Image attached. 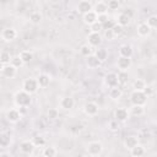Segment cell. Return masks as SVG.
Here are the masks:
<instances>
[{
	"label": "cell",
	"mask_w": 157,
	"mask_h": 157,
	"mask_svg": "<svg viewBox=\"0 0 157 157\" xmlns=\"http://www.w3.org/2000/svg\"><path fill=\"white\" fill-rule=\"evenodd\" d=\"M37 82H38V86H39V87H47V86H49V83H50V77H49V75H47V74H40V75L37 77Z\"/></svg>",
	"instance_id": "cb8c5ba5"
},
{
	"label": "cell",
	"mask_w": 157,
	"mask_h": 157,
	"mask_svg": "<svg viewBox=\"0 0 157 157\" xmlns=\"http://www.w3.org/2000/svg\"><path fill=\"white\" fill-rule=\"evenodd\" d=\"M128 80H129V75H128L126 71H120V72L118 74V83L124 85V83L128 82Z\"/></svg>",
	"instance_id": "d590c367"
},
{
	"label": "cell",
	"mask_w": 157,
	"mask_h": 157,
	"mask_svg": "<svg viewBox=\"0 0 157 157\" xmlns=\"http://www.w3.org/2000/svg\"><path fill=\"white\" fill-rule=\"evenodd\" d=\"M93 11H94L97 15L107 13V11H108V6H107V4H105V2H103V1H99V2H97V4L94 5V7H93Z\"/></svg>",
	"instance_id": "d4e9b609"
},
{
	"label": "cell",
	"mask_w": 157,
	"mask_h": 157,
	"mask_svg": "<svg viewBox=\"0 0 157 157\" xmlns=\"http://www.w3.org/2000/svg\"><path fill=\"white\" fill-rule=\"evenodd\" d=\"M107 6H108L109 10H118V7H119V1H118V0H109L108 4H107Z\"/></svg>",
	"instance_id": "b9f144b4"
},
{
	"label": "cell",
	"mask_w": 157,
	"mask_h": 157,
	"mask_svg": "<svg viewBox=\"0 0 157 157\" xmlns=\"http://www.w3.org/2000/svg\"><path fill=\"white\" fill-rule=\"evenodd\" d=\"M11 142V139L7 134H0V147H7Z\"/></svg>",
	"instance_id": "1f68e13d"
},
{
	"label": "cell",
	"mask_w": 157,
	"mask_h": 157,
	"mask_svg": "<svg viewBox=\"0 0 157 157\" xmlns=\"http://www.w3.org/2000/svg\"><path fill=\"white\" fill-rule=\"evenodd\" d=\"M94 56H96L101 63H103V61H105V60L108 59V50H107L105 48H98V49H96V52H94Z\"/></svg>",
	"instance_id": "603a6c76"
},
{
	"label": "cell",
	"mask_w": 157,
	"mask_h": 157,
	"mask_svg": "<svg viewBox=\"0 0 157 157\" xmlns=\"http://www.w3.org/2000/svg\"><path fill=\"white\" fill-rule=\"evenodd\" d=\"M32 102V98H31V94L27 93L26 91H18L16 94H15V103L16 105L21 107V108H26L31 104Z\"/></svg>",
	"instance_id": "6da1fadb"
},
{
	"label": "cell",
	"mask_w": 157,
	"mask_h": 157,
	"mask_svg": "<svg viewBox=\"0 0 157 157\" xmlns=\"http://www.w3.org/2000/svg\"><path fill=\"white\" fill-rule=\"evenodd\" d=\"M147 96L144 93V91H136L134 90L130 94V101L134 105H145L147 102Z\"/></svg>",
	"instance_id": "7a4b0ae2"
},
{
	"label": "cell",
	"mask_w": 157,
	"mask_h": 157,
	"mask_svg": "<svg viewBox=\"0 0 157 157\" xmlns=\"http://www.w3.org/2000/svg\"><path fill=\"white\" fill-rule=\"evenodd\" d=\"M151 27L146 23V22H141L139 26H137V34L140 36V37H147V36H150V33H151Z\"/></svg>",
	"instance_id": "2e32d148"
},
{
	"label": "cell",
	"mask_w": 157,
	"mask_h": 157,
	"mask_svg": "<svg viewBox=\"0 0 157 157\" xmlns=\"http://www.w3.org/2000/svg\"><path fill=\"white\" fill-rule=\"evenodd\" d=\"M102 43V37L98 32H91L87 36V44L91 47H98Z\"/></svg>",
	"instance_id": "8992f818"
},
{
	"label": "cell",
	"mask_w": 157,
	"mask_h": 157,
	"mask_svg": "<svg viewBox=\"0 0 157 157\" xmlns=\"http://www.w3.org/2000/svg\"><path fill=\"white\" fill-rule=\"evenodd\" d=\"M108 128H109L112 131H117V130H119V121H118L117 119L110 120V121L108 123Z\"/></svg>",
	"instance_id": "60d3db41"
},
{
	"label": "cell",
	"mask_w": 157,
	"mask_h": 157,
	"mask_svg": "<svg viewBox=\"0 0 157 157\" xmlns=\"http://www.w3.org/2000/svg\"><path fill=\"white\" fill-rule=\"evenodd\" d=\"M82 20H83V22L86 25L91 26L92 23H94L97 21V13L93 10H91V11H88V12H86V13L82 15Z\"/></svg>",
	"instance_id": "5bb4252c"
},
{
	"label": "cell",
	"mask_w": 157,
	"mask_h": 157,
	"mask_svg": "<svg viewBox=\"0 0 157 157\" xmlns=\"http://www.w3.org/2000/svg\"><path fill=\"white\" fill-rule=\"evenodd\" d=\"M130 21H131V17L128 16L125 12H120V13L118 15V21H117L118 25L125 27V26H129V25H130Z\"/></svg>",
	"instance_id": "7402d4cb"
},
{
	"label": "cell",
	"mask_w": 157,
	"mask_h": 157,
	"mask_svg": "<svg viewBox=\"0 0 157 157\" xmlns=\"http://www.w3.org/2000/svg\"><path fill=\"white\" fill-rule=\"evenodd\" d=\"M97 21L99 22V23H104V22H107L108 21V15L107 13H102V15H97Z\"/></svg>",
	"instance_id": "f6af8a7d"
},
{
	"label": "cell",
	"mask_w": 157,
	"mask_h": 157,
	"mask_svg": "<svg viewBox=\"0 0 157 157\" xmlns=\"http://www.w3.org/2000/svg\"><path fill=\"white\" fill-rule=\"evenodd\" d=\"M34 148H36V146L33 145L32 140H25L20 144V151L25 155H32Z\"/></svg>",
	"instance_id": "5b68a950"
},
{
	"label": "cell",
	"mask_w": 157,
	"mask_h": 157,
	"mask_svg": "<svg viewBox=\"0 0 157 157\" xmlns=\"http://www.w3.org/2000/svg\"><path fill=\"white\" fill-rule=\"evenodd\" d=\"M11 58H12V56L10 55V53H7V52H4V50H2V53H1V55H0V60H1V63H2L4 65L10 64Z\"/></svg>",
	"instance_id": "8d00e7d4"
},
{
	"label": "cell",
	"mask_w": 157,
	"mask_h": 157,
	"mask_svg": "<svg viewBox=\"0 0 157 157\" xmlns=\"http://www.w3.org/2000/svg\"><path fill=\"white\" fill-rule=\"evenodd\" d=\"M114 25H115V22L108 18V21H107V22H104V23H103L102 26H103V29H112Z\"/></svg>",
	"instance_id": "7bdbcfd3"
},
{
	"label": "cell",
	"mask_w": 157,
	"mask_h": 157,
	"mask_svg": "<svg viewBox=\"0 0 157 157\" xmlns=\"http://www.w3.org/2000/svg\"><path fill=\"white\" fill-rule=\"evenodd\" d=\"M123 26H120V25H118L117 22H115V25L113 26V28H112V31H113V33H114V36L117 37V36H120L121 33H123Z\"/></svg>",
	"instance_id": "ab89813d"
},
{
	"label": "cell",
	"mask_w": 157,
	"mask_h": 157,
	"mask_svg": "<svg viewBox=\"0 0 157 157\" xmlns=\"http://www.w3.org/2000/svg\"><path fill=\"white\" fill-rule=\"evenodd\" d=\"M117 66L120 71H128V69H130L131 66V58L119 56L117 60Z\"/></svg>",
	"instance_id": "52a82bcc"
},
{
	"label": "cell",
	"mask_w": 157,
	"mask_h": 157,
	"mask_svg": "<svg viewBox=\"0 0 157 157\" xmlns=\"http://www.w3.org/2000/svg\"><path fill=\"white\" fill-rule=\"evenodd\" d=\"M132 55V49L130 45L124 44L119 48V56H126V58H131Z\"/></svg>",
	"instance_id": "484cf974"
},
{
	"label": "cell",
	"mask_w": 157,
	"mask_h": 157,
	"mask_svg": "<svg viewBox=\"0 0 157 157\" xmlns=\"http://www.w3.org/2000/svg\"><path fill=\"white\" fill-rule=\"evenodd\" d=\"M38 88H39V86H38L37 78L29 77V78H26V80L23 81V83H22V90L26 91V92L29 93V94L36 93V92L38 91Z\"/></svg>",
	"instance_id": "3957f363"
},
{
	"label": "cell",
	"mask_w": 157,
	"mask_h": 157,
	"mask_svg": "<svg viewBox=\"0 0 157 157\" xmlns=\"http://www.w3.org/2000/svg\"><path fill=\"white\" fill-rule=\"evenodd\" d=\"M114 118H115L119 123H123V121L128 120V118H129V112H128V109H125V108H118V109H115V112H114Z\"/></svg>",
	"instance_id": "8fae6325"
},
{
	"label": "cell",
	"mask_w": 157,
	"mask_h": 157,
	"mask_svg": "<svg viewBox=\"0 0 157 157\" xmlns=\"http://www.w3.org/2000/svg\"><path fill=\"white\" fill-rule=\"evenodd\" d=\"M80 53H81V55H83V56H88V55L92 54V47H91L90 44H83V45H81V48H80Z\"/></svg>",
	"instance_id": "e575fe53"
},
{
	"label": "cell",
	"mask_w": 157,
	"mask_h": 157,
	"mask_svg": "<svg viewBox=\"0 0 157 157\" xmlns=\"http://www.w3.org/2000/svg\"><path fill=\"white\" fill-rule=\"evenodd\" d=\"M90 27H91V32H98V33H99V32L103 29V26H102V23H99L98 21H96L94 23H92Z\"/></svg>",
	"instance_id": "f35d334b"
},
{
	"label": "cell",
	"mask_w": 157,
	"mask_h": 157,
	"mask_svg": "<svg viewBox=\"0 0 157 157\" xmlns=\"http://www.w3.org/2000/svg\"><path fill=\"white\" fill-rule=\"evenodd\" d=\"M146 23H147V25L151 27V29L156 28V27H157V16H156V15H152V16H150V17L147 18Z\"/></svg>",
	"instance_id": "74e56055"
},
{
	"label": "cell",
	"mask_w": 157,
	"mask_h": 157,
	"mask_svg": "<svg viewBox=\"0 0 157 157\" xmlns=\"http://www.w3.org/2000/svg\"><path fill=\"white\" fill-rule=\"evenodd\" d=\"M137 144H139V139H137V136H134V135H129V136H126L125 140H124V146H125L126 150L132 148V147L136 146Z\"/></svg>",
	"instance_id": "ac0fdd59"
},
{
	"label": "cell",
	"mask_w": 157,
	"mask_h": 157,
	"mask_svg": "<svg viewBox=\"0 0 157 157\" xmlns=\"http://www.w3.org/2000/svg\"><path fill=\"white\" fill-rule=\"evenodd\" d=\"M32 142H33V145H34L36 147H42V146L45 145V139H44L43 136L38 135V136H34V137L32 139Z\"/></svg>",
	"instance_id": "836d02e7"
},
{
	"label": "cell",
	"mask_w": 157,
	"mask_h": 157,
	"mask_svg": "<svg viewBox=\"0 0 157 157\" xmlns=\"http://www.w3.org/2000/svg\"><path fill=\"white\" fill-rule=\"evenodd\" d=\"M86 151L90 156H99L103 152V145L99 141H92L87 145Z\"/></svg>",
	"instance_id": "277c9868"
},
{
	"label": "cell",
	"mask_w": 157,
	"mask_h": 157,
	"mask_svg": "<svg viewBox=\"0 0 157 157\" xmlns=\"http://www.w3.org/2000/svg\"><path fill=\"white\" fill-rule=\"evenodd\" d=\"M6 119H7L10 123H17V121H20V119H21V113H20L17 109H10V110L6 113Z\"/></svg>",
	"instance_id": "e0dca14e"
},
{
	"label": "cell",
	"mask_w": 157,
	"mask_h": 157,
	"mask_svg": "<svg viewBox=\"0 0 157 157\" xmlns=\"http://www.w3.org/2000/svg\"><path fill=\"white\" fill-rule=\"evenodd\" d=\"M1 37H2L4 40H6V42H11V40H13V39L17 37V32H16L15 28L9 27V28H5V29L2 31Z\"/></svg>",
	"instance_id": "9c48e42d"
},
{
	"label": "cell",
	"mask_w": 157,
	"mask_h": 157,
	"mask_svg": "<svg viewBox=\"0 0 157 157\" xmlns=\"http://www.w3.org/2000/svg\"><path fill=\"white\" fill-rule=\"evenodd\" d=\"M104 82L108 87H114L118 86V75L115 72H109L104 77Z\"/></svg>",
	"instance_id": "4fadbf2b"
},
{
	"label": "cell",
	"mask_w": 157,
	"mask_h": 157,
	"mask_svg": "<svg viewBox=\"0 0 157 157\" xmlns=\"http://www.w3.org/2000/svg\"><path fill=\"white\" fill-rule=\"evenodd\" d=\"M10 64H11L12 66H15L16 69H18V67H21V66H23V65H25V64H23V61H22V59L20 58V55H15V56H12V58H11Z\"/></svg>",
	"instance_id": "f546056e"
},
{
	"label": "cell",
	"mask_w": 157,
	"mask_h": 157,
	"mask_svg": "<svg viewBox=\"0 0 157 157\" xmlns=\"http://www.w3.org/2000/svg\"><path fill=\"white\" fill-rule=\"evenodd\" d=\"M104 37H105L108 40H112L115 36H114V33H113L112 29H104Z\"/></svg>",
	"instance_id": "bcb514c9"
},
{
	"label": "cell",
	"mask_w": 157,
	"mask_h": 157,
	"mask_svg": "<svg viewBox=\"0 0 157 157\" xmlns=\"http://www.w3.org/2000/svg\"><path fill=\"white\" fill-rule=\"evenodd\" d=\"M129 151H130V155H131L132 157H142V156L145 155V147L141 146L140 144H137L136 146H134V147L130 148Z\"/></svg>",
	"instance_id": "44dd1931"
},
{
	"label": "cell",
	"mask_w": 157,
	"mask_h": 157,
	"mask_svg": "<svg viewBox=\"0 0 157 157\" xmlns=\"http://www.w3.org/2000/svg\"><path fill=\"white\" fill-rule=\"evenodd\" d=\"M108 94H109V98H112L113 101H117L123 96V91L118 86H114V87H109Z\"/></svg>",
	"instance_id": "ffe728a7"
},
{
	"label": "cell",
	"mask_w": 157,
	"mask_h": 157,
	"mask_svg": "<svg viewBox=\"0 0 157 157\" xmlns=\"http://www.w3.org/2000/svg\"><path fill=\"white\" fill-rule=\"evenodd\" d=\"M77 10H78L80 13L83 15V13H86V12L93 10V5H92V2L88 1V0H81V1L78 2V5H77Z\"/></svg>",
	"instance_id": "7c38bea8"
},
{
	"label": "cell",
	"mask_w": 157,
	"mask_h": 157,
	"mask_svg": "<svg viewBox=\"0 0 157 157\" xmlns=\"http://www.w3.org/2000/svg\"><path fill=\"white\" fill-rule=\"evenodd\" d=\"M42 18H43V16H42V13L38 12V11H33V12H31V15H29V21H31L32 23H34V25H38V23L42 21Z\"/></svg>",
	"instance_id": "83f0119b"
},
{
	"label": "cell",
	"mask_w": 157,
	"mask_h": 157,
	"mask_svg": "<svg viewBox=\"0 0 157 157\" xmlns=\"http://www.w3.org/2000/svg\"><path fill=\"white\" fill-rule=\"evenodd\" d=\"M86 58H87L86 59V64H87V66L90 69H97L101 65V61L94 56V54H91V55H88Z\"/></svg>",
	"instance_id": "d6986e66"
},
{
	"label": "cell",
	"mask_w": 157,
	"mask_h": 157,
	"mask_svg": "<svg viewBox=\"0 0 157 157\" xmlns=\"http://www.w3.org/2000/svg\"><path fill=\"white\" fill-rule=\"evenodd\" d=\"M1 53H2V50H1V49H0V55H1Z\"/></svg>",
	"instance_id": "681fc988"
},
{
	"label": "cell",
	"mask_w": 157,
	"mask_h": 157,
	"mask_svg": "<svg viewBox=\"0 0 157 157\" xmlns=\"http://www.w3.org/2000/svg\"><path fill=\"white\" fill-rule=\"evenodd\" d=\"M144 113H145L144 105H134V104H132V108H131V114H132L134 117H141Z\"/></svg>",
	"instance_id": "f1b7e54d"
},
{
	"label": "cell",
	"mask_w": 157,
	"mask_h": 157,
	"mask_svg": "<svg viewBox=\"0 0 157 157\" xmlns=\"http://www.w3.org/2000/svg\"><path fill=\"white\" fill-rule=\"evenodd\" d=\"M98 104L96 103V102H87L86 104H85V107H83V110H85V113L87 114V115H90V117H94L97 113H98Z\"/></svg>",
	"instance_id": "ba28073f"
},
{
	"label": "cell",
	"mask_w": 157,
	"mask_h": 157,
	"mask_svg": "<svg viewBox=\"0 0 157 157\" xmlns=\"http://www.w3.org/2000/svg\"><path fill=\"white\" fill-rule=\"evenodd\" d=\"M144 93H145L147 97L152 96V93H153V87H152V86H148V85H146V87H145V90H144Z\"/></svg>",
	"instance_id": "7dc6e473"
},
{
	"label": "cell",
	"mask_w": 157,
	"mask_h": 157,
	"mask_svg": "<svg viewBox=\"0 0 157 157\" xmlns=\"http://www.w3.org/2000/svg\"><path fill=\"white\" fill-rule=\"evenodd\" d=\"M48 118H49V119H56V118H58V110L54 109V108L49 109V110H48Z\"/></svg>",
	"instance_id": "ee69618b"
},
{
	"label": "cell",
	"mask_w": 157,
	"mask_h": 157,
	"mask_svg": "<svg viewBox=\"0 0 157 157\" xmlns=\"http://www.w3.org/2000/svg\"><path fill=\"white\" fill-rule=\"evenodd\" d=\"M2 67H4V64H2V63H1V60H0V71L2 70Z\"/></svg>",
	"instance_id": "c3c4849f"
},
{
	"label": "cell",
	"mask_w": 157,
	"mask_h": 157,
	"mask_svg": "<svg viewBox=\"0 0 157 157\" xmlns=\"http://www.w3.org/2000/svg\"><path fill=\"white\" fill-rule=\"evenodd\" d=\"M20 58L22 59L23 64H28L29 61H32V59H33V54H32L29 50H23V52L20 53Z\"/></svg>",
	"instance_id": "4316f807"
},
{
	"label": "cell",
	"mask_w": 157,
	"mask_h": 157,
	"mask_svg": "<svg viewBox=\"0 0 157 157\" xmlns=\"http://www.w3.org/2000/svg\"><path fill=\"white\" fill-rule=\"evenodd\" d=\"M1 72L6 78H13L17 74V69L15 66H12L11 64H6V65H4Z\"/></svg>",
	"instance_id": "30bf717a"
},
{
	"label": "cell",
	"mask_w": 157,
	"mask_h": 157,
	"mask_svg": "<svg viewBox=\"0 0 157 157\" xmlns=\"http://www.w3.org/2000/svg\"><path fill=\"white\" fill-rule=\"evenodd\" d=\"M0 16H1V15H0Z\"/></svg>",
	"instance_id": "f907efd6"
},
{
	"label": "cell",
	"mask_w": 157,
	"mask_h": 157,
	"mask_svg": "<svg viewBox=\"0 0 157 157\" xmlns=\"http://www.w3.org/2000/svg\"><path fill=\"white\" fill-rule=\"evenodd\" d=\"M58 155V150L55 147H45L43 151L44 157H55Z\"/></svg>",
	"instance_id": "4dcf8cb0"
},
{
	"label": "cell",
	"mask_w": 157,
	"mask_h": 157,
	"mask_svg": "<svg viewBox=\"0 0 157 157\" xmlns=\"http://www.w3.org/2000/svg\"><path fill=\"white\" fill-rule=\"evenodd\" d=\"M74 105H75V101H74V98L70 97V96L63 97V98L60 99V107H61L63 109H65V110H69V109L74 108Z\"/></svg>",
	"instance_id": "9a60e30c"
},
{
	"label": "cell",
	"mask_w": 157,
	"mask_h": 157,
	"mask_svg": "<svg viewBox=\"0 0 157 157\" xmlns=\"http://www.w3.org/2000/svg\"><path fill=\"white\" fill-rule=\"evenodd\" d=\"M145 87H146V82H145L144 80H140V78H137V80L132 83V88L136 90V91H144Z\"/></svg>",
	"instance_id": "d6a6232c"
}]
</instances>
